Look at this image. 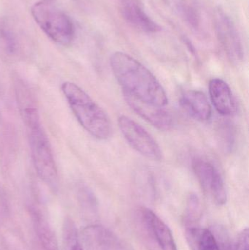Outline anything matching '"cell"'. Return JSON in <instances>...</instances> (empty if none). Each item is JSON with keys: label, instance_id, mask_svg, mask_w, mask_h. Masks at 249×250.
Here are the masks:
<instances>
[{"label": "cell", "instance_id": "obj_1", "mask_svg": "<svg viewBox=\"0 0 249 250\" xmlns=\"http://www.w3.org/2000/svg\"><path fill=\"white\" fill-rule=\"evenodd\" d=\"M111 70L123 92L159 107L166 106L168 96L153 73L129 54L114 53L110 60Z\"/></svg>", "mask_w": 249, "mask_h": 250}, {"label": "cell", "instance_id": "obj_2", "mask_svg": "<svg viewBox=\"0 0 249 250\" xmlns=\"http://www.w3.org/2000/svg\"><path fill=\"white\" fill-rule=\"evenodd\" d=\"M61 91L76 120L96 139L106 140L113 134V125L107 113L80 86L70 82L61 85Z\"/></svg>", "mask_w": 249, "mask_h": 250}, {"label": "cell", "instance_id": "obj_3", "mask_svg": "<svg viewBox=\"0 0 249 250\" xmlns=\"http://www.w3.org/2000/svg\"><path fill=\"white\" fill-rule=\"evenodd\" d=\"M31 13L44 33L54 42L62 45H70L76 34L74 24L64 12L48 1L35 3Z\"/></svg>", "mask_w": 249, "mask_h": 250}, {"label": "cell", "instance_id": "obj_4", "mask_svg": "<svg viewBox=\"0 0 249 250\" xmlns=\"http://www.w3.org/2000/svg\"><path fill=\"white\" fill-rule=\"evenodd\" d=\"M31 156L38 176L48 186H58V174L49 140L42 125L28 129Z\"/></svg>", "mask_w": 249, "mask_h": 250}, {"label": "cell", "instance_id": "obj_5", "mask_svg": "<svg viewBox=\"0 0 249 250\" xmlns=\"http://www.w3.org/2000/svg\"><path fill=\"white\" fill-rule=\"evenodd\" d=\"M118 125L126 141L133 149L154 161L162 159V153L159 144L141 125L125 115L118 117Z\"/></svg>", "mask_w": 249, "mask_h": 250}, {"label": "cell", "instance_id": "obj_6", "mask_svg": "<svg viewBox=\"0 0 249 250\" xmlns=\"http://www.w3.org/2000/svg\"><path fill=\"white\" fill-rule=\"evenodd\" d=\"M193 170L202 188L218 205L227 202V191L225 182L219 170L210 162L201 158L193 161Z\"/></svg>", "mask_w": 249, "mask_h": 250}, {"label": "cell", "instance_id": "obj_7", "mask_svg": "<svg viewBox=\"0 0 249 250\" xmlns=\"http://www.w3.org/2000/svg\"><path fill=\"white\" fill-rule=\"evenodd\" d=\"M215 27L228 58L232 62H241L244 57V51L239 34L230 18L221 9H218L215 13Z\"/></svg>", "mask_w": 249, "mask_h": 250}, {"label": "cell", "instance_id": "obj_8", "mask_svg": "<svg viewBox=\"0 0 249 250\" xmlns=\"http://www.w3.org/2000/svg\"><path fill=\"white\" fill-rule=\"evenodd\" d=\"M123 94L129 106L154 127L162 131L172 129L174 124L173 119L165 108L143 102L129 94L124 92Z\"/></svg>", "mask_w": 249, "mask_h": 250}, {"label": "cell", "instance_id": "obj_9", "mask_svg": "<svg viewBox=\"0 0 249 250\" xmlns=\"http://www.w3.org/2000/svg\"><path fill=\"white\" fill-rule=\"evenodd\" d=\"M14 89L18 107L27 130L41 125L36 99L27 83L23 79L16 78Z\"/></svg>", "mask_w": 249, "mask_h": 250}, {"label": "cell", "instance_id": "obj_10", "mask_svg": "<svg viewBox=\"0 0 249 250\" xmlns=\"http://www.w3.org/2000/svg\"><path fill=\"white\" fill-rule=\"evenodd\" d=\"M87 250H126L119 239L103 226H87L82 232Z\"/></svg>", "mask_w": 249, "mask_h": 250}, {"label": "cell", "instance_id": "obj_11", "mask_svg": "<svg viewBox=\"0 0 249 250\" xmlns=\"http://www.w3.org/2000/svg\"><path fill=\"white\" fill-rule=\"evenodd\" d=\"M140 213L148 230L161 250H178L171 229L157 214L145 207L141 208Z\"/></svg>", "mask_w": 249, "mask_h": 250}, {"label": "cell", "instance_id": "obj_12", "mask_svg": "<svg viewBox=\"0 0 249 250\" xmlns=\"http://www.w3.org/2000/svg\"><path fill=\"white\" fill-rule=\"evenodd\" d=\"M211 101L215 109L224 117L232 116L236 112V103L228 83L221 79H211L209 85Z\"/></svg>", "mask_w": 249, "mask_h": 250}, {"label": "cell", "instance_id": "obj_13", "mask_svg": "<svg viewBox=\"0 0 249 250\" xmlns=\"http://www.w3.org/2000/svg\"><path fill=\"white\" fill-rule=\"evenodd\" d=\"M121 13L126 21L137 30L146 33H154L161 27L152 20L135 0H123Z\"/></svg>", "mask_w": 249, "mask_h": 250}, {"label": "cell", "instance_id": "obj_14", "mask_svg": "<svg viewBox=\"0 0 249 250\" xmlns=\"http://www.w3.org/2000/svg\"><path fill=\"white\" fill-rule=\"evenodd\" d=\"M181 105L190 116L200 122L210 120L212 109L209 100L203 92L188 90L181 95Z\"/></svg>", "mask_w": 249, "mask_h": 250}, {"label": "cell", "instance_id": "obj_15", "mask_svg": "<svg viewBox=\"0 0 249 250\" xmlns=\"http://www.w3.org/2000/svg\"><path fill=\"white\" fill-rule=\"evenodd\" d=\"M186 235L192 250H222L214 235L209 229L191 226L187 228Z\"/></svg>", "mask_w": 249, "mask_h": 250}, {"label": "cell", "instance_id": "obj_16", "mask_svg": "<svg viewBox=\"0 0 249 250\" xmlns=\"http://www.w3.org/2000/svg\"><path fill=\"white\" fill-rule=\"evenodd\" d=\"M37 236L45 250H58V242L54 230L46 219L36 209L31 210Z\"/></svg>", "mask_w": 249, "mask_h": 250}, {"label": "cell", "instance_id": "obj_17", "mask_svg": "<svg viewBox=\"0 0 249 250\" xmlns=\"http://www.w3.org/2000/svg\"><path fill=\"white\" fill-rule=\"evenodd\" d=\"M64 250H85L77 228L70 218L65 219L62 228Z\"/></svg>", "mask_w": 249, "mask_h": 250}, {"label": "cell", "instance_id": "obj_18", "mask_svg": "<svg viewBox=\"0 0 249 250\" xmlns=\"http://www.w3.org/2000/svg\"><path fill=\"white\" fill-rule=\"evenodd\" d=\"M11 29L5 22L0 23V47L8 55H14L19 49L16 33Z\"/></svg>", "mask_w": 249, "mask_h": 250}, {"label": "cell", "instance_id": "obj_19", "mask_svg": "<svg viewBox=\"0 0 249 250\" xmlns=\"http://www.w3.org/2000/svg\"><path fill=\"white\" fill-rule=\"evenodd\" d=\"M178 8L181 10L187 23L192 27L197 29L200 24V14L197 7L190 1H184L178 4Z\"/></svg>", "mask_w": 249, "mask_h": 250}, {"label": "cell", "instance_id": "obj_20", "mask_svg": "<svg viewBox=\"0 0 249 250\" xmlns=\"http://www.w3.org/2000/svg\"><path fill=\"white\" fill-rule=\"evenodd\" d=\"M222 131H223L222 138L224 140V144L226 146L227 149H232L234 144V137H235L232 126H231V124L225 123L222 126Z\"/></svg>", "mask_w": 249, "mask_h": 250}, {"label": "cell", "instance_id": "obj_21", "mask_svg": "<svg viewBox=\"0 0 249 250\" xmlns=\"http://www.w3.org/2000/svg\"><path fill=\"white\" fill-rule=\"evenodd\" d=\"M249 229H245L239 233L235 244V250H249Z\"/></svg>", "mask_w": 249, "mask_h": 250}, {"label": "cell", "instance_id": "obj_22", "mask_svg": "<svg viewBox=\"0 0 249 250\" xmlns=\"http://www.w3.org/2000/svg\"><path fill=\"white\" fill-rule=\"evenodd\" d=\"M167 5L169 6V7H172V8H175V7H178V4L176 0H162Z\"/></svg>", "mask_w": 249, "mask_h": 250}, {"label": "cell", "instance_id": "obj_23", "mask_svg": "<svg viewBox=\"0 0 249 250\" xmlns=\"http://www.w3.org/2000/svg\"><path fill=\"white\" fill-rule=\"evenodd\" d=\"M51 1V0H45V1H48V2H50Z\"/></svg>", "mask_w": 249, "mask_h": 250}]
</instances>
